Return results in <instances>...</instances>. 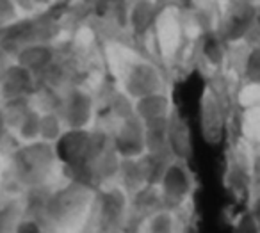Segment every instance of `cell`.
<instances>
[{
  "label": "cell",
  "mask_w": 260,
  "mask_h": 233,
  "mask_svg": "<svg viewBox=\"0 0 260 233\" xmlns=\"http://www.w3.org/2000/svg\"><path fill=\"white\" fill-rule=\"evenodd\" d=\"M8 126H6V121H4V114H2V107H0V143L4 141V137L8 136Z\"/></svg>",
  "instance_id": "4dcf8cb0"
},
{
  "label": "cell",
  "mask_w": 260,
  "mask_h": 233,
  "mask_svg": "<svg viewBox=\"0 0 260 233\" xmlns=\"http://www.w3.org/2000/svg\"><path fill=\"white\" fill-rule=\"evenodd\" d=\"M111 146L121 158L139 157L145 153V126L136 114L118 119V125L109 134Z\"/></svg>",
  "instance_id": "ba28073f"
},
{
  "label": "cell",
  "mask_w": 260,
  "mask_h": 233,
  "mask_svg": "<svg viewBox=\"0 0 260 233\" xmlns=\"http://www.w3.org/2000/svg\"><path fill=\"white\" fill-rule=\"evenodd\" d=\"M55 61V52L45 41H32L20 48L15 54V62L27 68L34 77L41 75Z\"/></svg>",
  "instance_id": "5bb4252c"
},
{
  "label": "cell",
  "mask_w": 260,
  "mask_h": 233,
  "mask_svg": "<svg viewBox=\"0 0 260 233\" xmlns=\"http://www.w3.org/2000/svg\"><path fill=\"white\" fill-rule=\"evenodd\" d=\"M32 2L36 4V8H48V6H52L54 0H32Z\"/></svg>",
  "instance_id": "1f68e13d"
},
{
  "label": "cell",
  "mask_w": 260,
  "mask_h": 233,
  "mask_svg": "<svg viewBox=\"0 0 260 233\" xmlns=\"http://www.w3.org/2000/svg\"><path fill=\"white\" fill-rule=\"evenodd\" d=\"M258 29V6L256 2L228 6L219 25V38L224 43H241L248 41Z\"/></svg>",
  "instance_id": "5b68a950"
},
{
  "label": "cell",
  "mask_w": 260,
  "mask_h": 233,
  "mask_svg": "<svg viewBox=\"0 0 260 233\" xmlns=\"http://www.w3.org/2000/svg\"><path fill=\"white\" fill-rule=\"evenodd\" d=\"M11 59H13V55H9L8 52L4 50V48H0V80H2V77H4L8 66L13 62Z\"/></svg>",
  "instance_id": "f546056e"
},
{
  "label": "cell",
  "mask_w": 260,
  "mask_h": 233,
  "mask_svg": "<svg viewBox=\"0 0 260 233\" xmlns=\"http://www.w3.org/2000/svg\"><path fill=\"white\" fill-rule=\"evenodd\" d=\"M55 162L54 146L41 139L25 143L13 155L16 178L29 187H41L52 175Z\"/></svg>",
  "instance_id": "6da1fadb"
},
{
  "label": "cell",
  "mask_w": 260,
  "mask_h": 233,
  "mask_svg": "<svg viewBox=\"0 0 260 233\" xmlns=\"http://www.w3.org/2000/svg\"><path fill=\"white\" fill-rule=\"evenodd\" d=\"M34 75L18 62H11L0 80V96L2 100L18 96H32Z\"/></svg>",
  "instance_id": "7c38bea8"
},
{
  "label": "cell",
  "mask_w": 260,
  "mask_h": 233,
  "mask_svg": "<svg viewBox=\"0 0 260 233\" xmlns=\"http://www.w3.org/2000/svg\"><path fill=\"white\" fill-rule=\"evenodd\" d=\"M143 221H145V229L150 233H171L177 229V215L168 208H159Z\"/></svg>",
  "instance_id": "ffe728a7"
},
{
  "label": "cell",
  "mask_w": 260,
  "mask_h": 233,
  "mask_svg": "<svg viewBox=\"0 0 260 233\" xmlns=\"http://www.w3.org/2000/svg\"><path fill=\"white\" fill-rule=\"evenodd\" d=\"M203 59L210 66H221L224 61V41L219 38L217 32H209L202 45Z\"/></svg>",
  "instance_id": "603a6c76"
},
{
  "label": "cell",
  "mask_w": 260,
  "mask_h": 233,
  "mask_svg": "<svg viewBox=\"0 0 260 233\" xmlns=\"http://www.w3.org/2000/svg\"><path fill=\"white\" fill-rule=\"evenodd\" d=\"M166 150L175 160L187 162L192 157V134L187 121L171 112L166 126Z\"/></svg>",
  "instance_id": "8fae6325"
},
{
  "label": "cell",
  "mask_w": 260,
  "mask_h": 233,
  "mask_svg": "<svg viewBox=\"0 0 260 233\" xmlns=\"http://www.w3.org/2000/svg\"><path fill=\"white\" fill-rule=\"evenodd\" d=\"M40 116L41 112L36 107H30L29 112L25 114V118L20 121V125L16 126V136L23 141V143H30V141L40 139Z\"/></svg>",
  "instance_id": "cb8c5ba5"
},
{
  "label": "cell",
  "mask_w": 260,
  "mask_h": 233,
  "mask_svg": "<svg viewBox=\"0 0 260 233\" xmlns=\"http://www.w3.org/2000/svg\"><path fill=\"white\" fill-rule=\"evenodd\" d=\"M18 9V13H25V15H30V13L36 11V4H34L32 0H13Z\"/></svg>",
  "instance_id": "f1b7e54d"
},
{
  "label": "cell",
  "mask_w": 260,
  "mask_h": 233,
  "mask_svg": "<svg viewBox=\"0 0 260 233\" xmlns=\"http://www.w3.org/2000/svg\"><path fill=\"white\" fill-rule=\"evenodd\" d=\"M94 11H96V15L100 16V18L112 20V22H116V23L126 25L128 2H126V0H98Z\"/></svg>",
  "instance_id": "44dd1931"
},
{
  "label": "cell",
  "mask_w": 260,
  "mask_h": 233,
  "mask_svg": "<svg viewBox=\"0 0 260 233\" xmlns=\"http://www.w3.org/2000/svg\"><path fill=\"white\" fill-rule=\"evenodd\" d=\"M57 112L66 128H87L94 114L93 96L87 91L73 87L62 96Z\"/></svg>",
  "instance_id": "9c48e42d"
},
{
  "label": "cell",
  "mask_w": 260,
  "mask_h": 233,
  "mask_svg": "<svg viewBox=\"0 0 260 233\" xmlns=\"http://www.w3.org/2000/svg\"><path fill=\"white\" fill-rule=\"evenodd\" d=\"M18 9L13 0H0V30L18 20Z\"/></svg>",
  "instance_id": "484cf974"
},
{
  "label": "cell",
  "mask_w": 260,
  "mask_h": 233,
  "mask_svg": "<svg viewBox=\"0 0 260 233\" xmlns=\"http://www.w3.org/2000/svg\"><path fill=\"white\" fill-rule=\"evenodd\" d=\"M87 141H89L87 128H64L61 136L52 143L57 162H61L64 169L82 164Z\"/></svg>",
  "instance_id": "30bf717a"
},
{
  "label": "cell",
  "mask_w": 260,
  "mask_h": 233,
  "mask_svg": "<svg viewBox=\"0 0 260 233\" xmlns=\"http://www.w3.org/2000/svg\"><path fill=\"white\" fill-rule=\"evenodd\" d=\"M228 6H235V4H248V2H256V0H226Z\"/></svg>",
  "instance_id": "d6a6232c"
},
{
  "label": "cell",
  "mask_w": 260,
  "mask_h": 233,
  "mask_svg": "<svg viewBox=\"0 0 260 233\" xmlns=\"http://www.w3.org/2000/svg\"><path fill=\"white\" fill-rule=\"evenodd\" d=\"M242 75H244L248 84H258L260 80V54L258 47L253 45L249 47L248 54H246L244 61H242Z\"/></svg>",
  "instance_id": "d4e9b609"
},
{
  "label": "cell",
  "mask_w": 260,
  "mask_h": 233,
  "mask_svg": "<svg viewBox=\"0 0 260 233\" xmlns=\"http://www.w3.org/2000/svg\"><path fill=\"white\" fill-rule=\"evenodd\" d=\"M235 229H237V231H244V233H249V231L256 233L260 229L258 217H256V215H253V214L242 215L241 222H239V224H235Z\"/></svg>",
  "instance_id": "4316f807"
},
{
  "label": "cell",
  "mask_w": 260,
  "mask_h": 233,
  "mask_svg": "<svg viewBox=\"0 0 260 233\" xmlns=\"http://www.w3.org/2000/svg\"><path fill=\"white\" fill-rule=\"evenodd\" d=\"M96 214L102 229H119L130 214V196L121 185L107 187L96 197Z\"/></svg>",
  "instance_id": "52a82bcc"
},
{
  "label": "cell",
  "mask_w": 260,
  "mask_h": 233,
  "mask_svg": "<svg viewBox=\"0 0 260 233\" xmlns=\"http://www.w3.org/2000/svg\"><path fill=\"white\" fill-rule=\"evenodd\" d=\"M251 171H249V158L244 153H235L226 169V185L237 196L249 192Z\"/></svg>",
  "instance_id": "2e32d148"
},
{
  "label": "cell",
  "mask_w": 260,
  "mask_h": 233,
  "mask_svg": "<svg viewBox=\"0 0 260 233\" xmlns=\"http://www.w3.org/2000/svg\"><path fill=\"white\" fill-rule=\"evenodd\" d=\"M121 80H123V93L128 98H132V100L164 89L162 73L159 72V68L153 62L146 61V59H134V61H130V64L126 66L125 73H123Z\"/></svg>",
  "instance_id": "8992f818"
},
{
  "label": "cell",
  "mask_w": 260,
  "mask_h": 233,
  "mask_svg": "<svg viewBox=\"0 0 260 233\" xmlns=\"http://www.w3.org/2000/svg\"><path fill=\"white\" fill-rule=\"evenodd\" d=\"M41 229H43V224H41L38 217H25V219H22V221L16 222V226H15V231H22V233L41 231Z\"/></svg>",
  "instance_id": "83f0119b"
},
{
  "label": "cell",
  "mask_w": 260,
  "mask_h": 233,
  "mask_svg": "<svg viewBox=\"0 0 260 233\" xmlns=\"http://www.w3.org/2000/svg\"><path fill=\"white\" fill-rule=\"evenodd\" d=\"M200 128L203 139L209 144H219L226 132V105L223 94L216 87L203 89L200 100Z\"/></svg>",
  "instance_id": "277c9868"
},
{
  "label": "cell",
  "mask_w": 260,
  "mask_h": 233,
  "mask_svg": "<svg viewBox=\"0 0 260 233\" xmlns=\"http://www.w3.org/2000/svg\"><path fill=\"white\" fill-rule=\"evenodd\" d=\"M157 22V6L153 0H136L128 6L126 15V25L138 38H143L150 32L153 23Z\"/></svg>",
  "instance_id": "9a60e30c"
},
{
  "label": "cell",
  "mask_w": 260,
  "mask_h": 233,
  "mask_svg": "<svg viewBox=\"0 0 260 233\" xmlns=\"http://www.w3.org/2000/svg\"><path fill=\"white\" fill-rule=\"evenodd\" d=\"M116 178L119 180V185L128 192V196L132 192H136L139 187L145 185V176H143L138 157L119 158V168H118Z\"/></svg>",
  "instance_id": "ac0fdd59"
},
{
  "label": "cell",
  "mask_w": 260,
  "mask_h": 233,
  "mask_svg": "<svg viewBox=\"0 0 260 233\" xmlns=\"http://www.w3.org/2000/svg\"><path fill=\"white\" fill-rule=\"evenodd\" d=\"M171 112H173L171 100L164 91L150 93L146 96L136 98L134 100V114L141 119L143 125L166 121L171 116Z\"/></svg>",
  "instance_id": "4fadbf2b"
},
{
  "label": "cell",
  "mask_w": 260,
  "mask_h": 233,
  "mask_svg": "<svg viewBox=\"0 0 260 233\" xmlns=\"http://www.w3.org/2000/svg\"><path fill=\"white\" fill-rule=\"evenodd\" d=\"M91 187H86L82 183L72 182L64 189H59L52 194H47L41 212L45 217L50 219L52 222H70L75 221L82 214H86L87 207L93 199Z\"/></svg>",
  "instance_id": "7a4b0ae2"
},
{
  "label": "cell",
  "mask_w": 260,
  "mask_h": 233,
  "mask_svg": "<svg viewBox=\"0 0 260 233\" xmlns=\"http://www.w3.org/2000/svg\"><path fill=\"white\" fill-rule=\"evenodd\" d=\"M2 114H4V121L8 130H16L25 114L29 112L30 96H18V98H9V100H2Z\"/></svg>",
  "instance_id": "d6986e66"
},
{
  "label": "cell",
  "mask_w": 260,
  "mask_h": 233,
  "mask_svg": "<svg viewBox=\"0 0 260 233\" xmlns=\"http://www.w3.org/2000/svg\"><path fill=\"white\" fill-rule=\"evenodd\" d=\"M187 162L171 158L160 175L157 187H159L162 207L168 210H177L189 199L192 192V175L187 169Z\"/></svg>",
  "instance_id": "3957f363"
},
{
  "label": "cell",
  "mask_w": 260,
  "mask_h": 233,
  "mask_svg": "<svg viewBox=\"0 0 260 233\" xmlns=\"http://www.w3.org/2000/svg\"><path fill=\"white\" fill-rule=\"evenodd\" d=\"M162 207V199H160L159 187L152 185V183H145L139 187L136 192L130 194V212L141 215V221L148 217L150 214L157 212Z\"/></svg>",
  "instance_id": "e0dca14e"
},
{
  "label": "cell",
  "mask_w": 260,
  "mask_h": 233,
  "mask_svg": "<svg viewBox=\"0 0 260 233\" xmlns=\"http://www.w3.org/2000/svg\"><path fill=\"white\" fill-rule=\"evenodd\" d=\"M64 123H62L59 112L55 111H47L41 112L40 116V139L45 141V143H54L59 136L64 130Z\"/></svg>",
  "instance_id": "7402d4cb"
}]
</instances>
